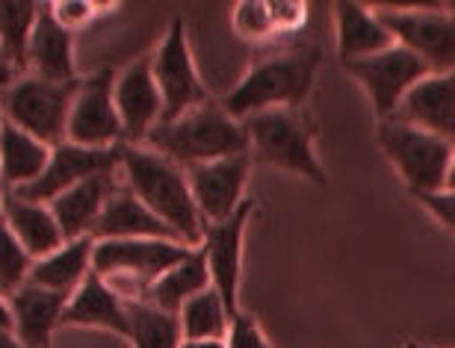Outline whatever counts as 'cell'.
I'll use <instances>...</instances> for the list:
<instances>
[{"mask_svg":"<svg viewBox=\"0 0 455 348\" xmlns=\"http://www.w3.org/2000/svg\"><path fill=\"white\" fill-rule=\"evenodd\" d=\"M0 127H4V115H0Z\"/></svg>","mask_w":455,"mask_h":348,"instance_id":"cell-44","label":"cell"},{"mask_svg":"<svg viewBox=\"0 0 455 348\" xmlns=\"http://www.w3.org/2000/svg\"><path fill=\"white\" fill-rule=\"evenodd\" d=\"M75 89L77 83H51V80L21 75L0 91V115L18 130L53 148L66 142Z\"/></svg>","mask_w":455,"mask_h":348,"instance_id":"cell-7","label":"cell"},{"mask_svg":"<svg viewBox=\"0 0 455 348\" xmlns=\"http://www.w3.org/2000/svg\"><path fill=\"white\" fill-rule=\"evenodd\" d=\"M443 189H455V142H452V160H450V171H447V186Z\"/></svg>","mask_w":455,"mask_h":348,"instance_id":"cell-39","label":"cell"},{"mask_svg":"<svg viewBox=\"0 0 455 348\" xmlns=\"http://www.w3.org/2000/svg\"><path fill=\"white\" fill-rule=\"evenodd\" d=\"M0 348H24L12 334H0Z\"/></svg>","mask_w":455,"mask_h":348,"instance_id":"cell-40","label":"cell"},{"mask_svg":"<svg viewBox=\"0 0 455 348\" xmlns=\"http://www.w3.org/2000/svg\"><path fill=\"white\" fill-rule=\"evenodd\" d=\"M116 68H101L77 80L68 113L66 139L84 148H118L124 145L122 122L116 109Z\"/></svg>","mask_w":455,"mask_h":348,"instance_id":"cell-10","label":"cell"},{"mask_svg":"<svg viewBox=\"0 0 455 348\" xmlns=\"http://www.w3.org/2000/svg\"><path fill=\"white\" fill-rule=\"evenodd\" d=\"M251 162V154H236V157L198 162V166L187 169L189 189H193L198 216L204 225L225 222L249 201L245 183H249Z\"/></svg>","mask_w":455,"mask_h":348,"instance_id":"cell-12","label":"cell"},{"mask_svg":"<svg viewBox=\"0 0 455 348\" xmlns=\"http://www.w3.org/2000/svg\"><path fill=\"white\" fill-rule=\"evenodd\" d=\"M207 287H213L211 283V269H207V260L202 249H193L187 254L184 260L175 263L172 269H166L160 274L157 281L151 283L148 289V304L166 310V313H180V307L187 304V301H193L198 292H204Z\"/></svg>","mask_w":455,"mask_h":348,"instance_id":"cell-26","label":"cell"},{"mask_svg":"<svg viewBox=\"0 0 455 348\" xmlns=\"http://www.w3.org/2000/svg\"><path fill=\"white\" fill-rule=\"evenodd\" d=\"M343 68H346V75H352L361 83V89L367 91L379 122L394 118L408 91L420 83L423 77L432 75V71L426 68L411 51H405L403 44H390L387 51L372 53L367 59L349 62V66H343Z\"/></svg>","mask_w":455,"mask_h":348,"instance_id":"cell-11","label":"cell"},{"mask_svg":"<svg viewBox=\"0 0 455 348\" xmlns=\"http://www.w3.org/2000/svg\"><path fill=\"white\" fill-rule=\"evenodd\" d=\"M323 66V51L314 42L284 44L278 51L260 53L220 104L236 122L267 109H302L311 95Z\"/></svg>","mask_w":455,"mask_h":348,"instance_id":"cell-1","label":"cell"},{"mask_svg":"<svg viewBox=\"0 0 455 348\" xmlns=\"http://www.w3.org/2000/svg\"><path fill=\"white\" fill-rule=\"evenodd\" d=\"M394 118L455 142V71L423 77L403 98Z\"/></svg>","mask_w":455,"mask_h":348,"instance_id":"cell-16","label":"cell"},{"mask_svg":"<svg viewBox=\"0 0 455 348\" xmlns=\"http://www.w3.org/2000/svg\"><path fill=\"white\" fill-rule=\"evenodd\" d=\"M118 171L116 174H98V178H89L77 186H71L68 192H62L60 198L51 201V213L57 218L62 236L68 240H84V236H92L98 218H101L107 201L118 189Z\"/></svg>","mask_w":455,"mask_h":348,"instance_id":"cell-18","label":"cell"},{"mask_svg":"<svg viewBox=\"0 0 455 348\" xmlns=\"http://www.w3.org/2000/svg\"><path fill=\"white\" fill-rule=\"evenodd\" d=\"M92 257H95V236L68 240L57 251H51L48 257L33 263L30 283L62 292V296H71L92 274Z\"/></svg>","mask_w":455,"mask_h":348,"instance_id":"cell-24","label":"cell"},{"mask_svg":"<svg viewBox=\"0 0 455 348\" xmlns=\"http://www.w3.org/2000/svg\"><path fill=\"white\" fill-rule=\"evenodd\" d=\"M118 180L175 233L178 242L189 245V249L202 245L204 222L198 216L184 166L145 148V145H122Z\"/></svg>","mask_w":455,"mask_h":348,"instance_id":"cell-2","label":"cell"},{"mask_svg":"<svg viewBox=\"0 0 455 348\" xmlns=\"http://www.w3.org/2000/svg\"><path fill=\"white\" fill-rule=\"evenodd\" d=\"M68 304V296L27 281L9 296L12 307V336L24 348H51V336L62 322V310Z\"/></svg>","mask_w":455,"mask_h":348,"instance_id":"cell-17","label":"cell"},{"mask_svg":"<svg viewBox=\"0 0 455 348\" xmlns=\"http://www.w3.org/2000/svg\"><path fill=\"white\" fill-rule=\"evenodd\" d=\"M193 251L178 240H95L92 272L124 304L148 298L151 283Z\"/></svg>","mask_w":455,"mask_h":348,"instance_id":"cell-5","label":"cell"},{"mask_svg":"<svg viewBox=\"0 0 455 348\" xmlns=\"http://www.w3.org/2000/svg\"><path fill=\"white\" fill-rule=\"evenodd\" d=\"M42 15L39 4H0V48L15 75H27V51H30L36 21Z\"/></svg>","mask_w":455,"mask_h":348,"instance_id":"cell-29","label":"cell"},{"mask_svg":"<svg viewBox=\"0 0 455 348\" xmlns=\"http://www.w3.org/2000/svg\"><path fill=\"white\" fill-rule=\"evenodd\" d=\"M396 44L411 51L432 75L455 71V12L435 6H372Z\"/></svg>","mask_w":455,"mask_h":348,"instance_id":"cell-8","label":"cell"},{"mask_svg":"<svg viewBox=\"0 0 455 348\" xmlns=\"http://www.w3.org/2000/svg\"><path fill=\"white\" fill-rule=\"evenodd\" d=\"M403 348H426V345H420V343H414V340H408V343H405Z\"/></svg>","mask_w":455,"mask_h":348,"instance_id":"cell-41","label":"cell"},{"mask_svg":"<svg viewBox=\"0 0 455 348\" xmlns=\"http://www.w3.org/2000/svg\"><path fill=\"white\" fill-rule=\"evenodd\" d=\"M180 348H228L225 340H184Z\"/></svg>","mask_w":455,"mask_h":348,"instance_id":"cell-38","label":"cell"},{"mask_svg":"<svg viewBox=\"0 0 455 348\" xmlns=\"http://www.w3.org/2000/svg\"><path fill=\"white\" fill-rule=\"evenodd\" d=\"M148 59H151L154 83H157V91L163 98V122L180 118L189 109L213 100L204 80L198 77L193 51H189L187 21L180 15L172 18L166 36H163V42Z\"/></svg>","mask_w":455,"mask_h":348,"instance_id":"cell-9","label":"cell"},{"mask_svg":"<svg viewBox=\"0 0 455 348\" xmlns=\"http://www.w3.org/2000/svg\"><path fill=\"white\" fill-rule=\"evenodd\" d=\"M243 124L249 133L251 160L307 178L316 186L329 183L314 148L316 127L302 109H267V113L249 115Z\"/></svg>","mask_w":455,"mask_h":348,"instance_id":"cell-4","label":"cell"},{"mask_svg":"<svg viewBox=\"0 0 455 348\" xmlns=\"http://www.w3.org/2000/svg\"><path fill=\"white\" fill-rule=\"evenodd\" d=\"M27 75L51 80V83H77L80 80L75 59V33L62 30L53 21L48 4L42 6L30 51H27Z\"/></svg>","mask_w":455,"mask_h":348,"instance_id":"cell-20","label":"cell"},{"mask_svg":"<svg viewBox=\"0 0 455 348\" xmlns=\"http://www.w3.org/2000/svg\"><path fill=\"white\" fill-rule=\"evenodd\" d=\"M0 189H4V174H0Z\"/></svg>","mask_w":455,"mask_h":348,"instance_id":"cell-42","label":"cell"},{"mask_svg":"<svg viewBox=\"0 0 455 348\" xmlns=\"http://www.w3.org/2000/svg\"><path fill=\"white\" fill-rule=\"evenodd\" d=\"M0 213H4L9 231L18 236V242L24 245L33 260L48 257L51 251H57L60 245L66 242V236H62L57 218H53L48 204L18 198L15 192H4Z\"/></svg>","mask_w":455,"mask_h":348,"instance_id":"cell-22","label":"cell"},{"mask_svg":"<svg viewBox=\"0 0 455 348\" xmlns=\"http://www.w3.org/2000/svg\"><path fill=\"white\" fill-rule=\"evenodd\" d=\"M60 328H92L127 340V304L92 272L68 296Z\"/></svg>","mask_w":455,"mask_h":348,"instance_id":"cell-19","label":"cell"},{"mask_svg":"<svg viewBox=\"0 0 455 348\" xmlns=\"http://www.w3.org/2000/svg\"><path fill=\"white\" fill-rule=\"evenodd\" d=\"M92 236L95 240H175V233L124 183H118V189L107 201Z\"/></svg>","mask_w":455,"mask_h":348,"instance_id":"cell-21","label":"cell"},{"mask_svg":"<svg viewBox=\"0 0 455 348\" xmlns=\"http://www.w3.org/2000/svg\"><path fill=\"white\" fill-rule=\"evenodd\" d=\"M51 148L36 136L18 130L15 124L4 122L0 127V174H4V189L18 192L30 186L48 169Z\"/></svg>","mask_w":455,"mask_h":348,"instance_id":"cell-25","label":"cell"},{"mask_svg":"<svg viewBox=\"0 0 455 348\" xmlns=\"http://www.w3.org/2000/svg\"><path fill=\"white\" fill-rule=\"evenodd\" d=\"M334 33H338V53L343 66L367 59L372 53H381L390 44H396L390 30L376 15V9H367L361 4L334 6Z\"/></svg>","mask_w":455,"mask_h":348,"instance_id":"cell-23","label":"cell"},{"mask_svg":"<svg viewBox=\"0 0 455 348\" xmlns=\"http://www.w3.org/2000/svg\"><path fill=\"white\" fill-rule=\"evenodd\" d=\"M225 345L228 348H275L263 328L258 322V316L249 313V310H240V313L231 316V325H228V334H225Z\"/></svg>","mask_w":455,"mask_h":348,"instance_id":"cell-33","label":"cell"},{"mask_svg":"<svg viewBox=\"0 0 455 348\" xmlns=\"http://www.w3.org/2000/svg\"><path fill=\"white\" fill-rule=\"evenodd\" d=\"M145 148L189 169L198 162L249 154V133H245V124L236 122L220 100H207L180 118L160 122L145 139Z\"/></svg>","mask_w":455,"mask_h":348,"instance_id":"cell-3","label":"cell"},{"mask_svg":"<svg viewBox=\"0 0 455 348\" xmlns=\"http://www.w3.org/2000/svg\"><path fill=\"white\" fill-rule=\"evenodd\" d=\"M127 343L131 348H180L184 334L175 313H166L148 301H133L127 304Z\"/></svg>","mask_w":455,"mask_h":348,"instance_id":"cell-27","label":"cell"},{"mask_svg":"<svg viewBox=\"0 0 455 348\" xmlns=\"http://www.w3.org/2000/svg\"><path fill=\"white\" fill-rule=\"evenodd\" d=\"M231 24L234 33L249 44H269L275 39L267 0H243V4H236L231 12Z\"/></svg>","mask_w":455,"mask_h":348,"instance_id":"cell-31","label":"cell"},{"mask_svg":"<svg viewBox=\"0 0 455 348\" xmlns=\"http://www.w3.org/2000/svg\"><path fill=\"white\" fill-rule=\"evenodd\" d=\"M269 18H272L275 39H281V36H296L307 24V4H296V0H275V4H269Z\"/></svg>","mask_w":455,"mask_h":348,"instance_id":"cell-34","label":"cell"},{"mask_svg":"<svg viewBox=\"0 0 455 348\" xmlns=\"http://www.w3.org/2000/svg\"><path fill=\"white\" fill-rule=\"evenodd\" d=\"M417 201L435 216V222H441L450 233H455V189L429 192V195H420Z\"/></svg>","mask_w":455,"mask_h":348,"instance_id":"cell-35","label":"cell"},{"mask_svg":"<svg viewBox=\"0 0 455 348\" xmlns=\"http://www.w3.org/2000/svg\"><path fill=\"white\" fill-rule=\"evenodd\" d=\"M4 192H6V189H0V201H4Z\"/></svg>","mask_w":455,"mask_h":348,"instance_id":"cell-43","label":"cell"},{"mask_svg":"<svg viewBox=\"0 0 455 348\" xmlns=\"http://www.w3.org/2000/svg\"><path fill=\"white\" fill-rule=\"evenodd\" d=\"M0 334H12V307L4 292H0Z\"/></svg>","mask_w":455,"mask_h":348,"instance_id":"cell-36","label":"cell"},{"mask_svg":"<svg viewBox=\"0 0 455 348\" xmlns=\"http://www.w3.org/2000/svg\"><path fill=\"white\" fill-rule=\"evenodd\" d=\"M18 75H15V68L9 66V59H6V53H4V48H0V91H4L9 83H12Z\"/></svg>","mask_w":455,"mask_h":348,"instance_id":"cell-37","label":"cell"},{"mask_svg":"<svg viewBox=\"0 0 455 348\" xmlns=\"http://www.w3.org/2000/svg\"><path fill=\"white\" fill-rule=\"evenodd\" d=\"M116 6H107V4H95V0H53L48 4V12L51 18L57 21L62 30L68 33H80L86 27H92L98 18L113 12Z\"/></svg>","mask_w":455,"mask_h":348,"instance_id":"cell-32","label":"cell"},{"mask_svg":"<svg viewBox=\"0 0 455 348\" xmlns=\"http://www.w3.org/2000/svg\"><path fill=\"white\" fill-rule=\"evenodd\" d=\"M118 148H84L75 142H60L51 148L48 169L42 171V178L30 183V186L18 189V198L27 201H39V204H51L53 198H60L62 192H68L71 186L84 183L98 174H116L118 171Z\"/></svg>","mask_w":455,"mask_h":348,"instance_id":"cell-13","label":"cell"},{"mask_svg":"<svg viewBox=\"0 0 455 348\" xmlns=\"http://www.w3.org/2000/svg\"><path fill=\"white\" fill-rule=\"evenodd\" d=\"M376 139L414 198L447 186V171L452 160L450 139L420 130V127H411L399 122V118L379 122Z\"/></svg>","mask_w":455,"mask_h":348,"instance_id":"cell-6","label":"cell"},{"mask_svg":"<svg viewBox=\"0 0 455 348\" xmlns=\"http://www.w3.org/2000/svg\"><path fill=\"white\" fill-rule=\"evenodd\" d=\"M178 322L184 340H225L228 325H231V310L225 307L220 292L207 287L180 307Z\"/></svg>","mask_w":455,"mask_h":348,"instance_id":"cell-28","label":"cell"},{"mask_svg":"<svg viewBox=\"0 0 455 348\" xmlns=\"http://www.w3.org/2000/svg\"><path fill=\"white\" fill-rule=\"evenodd\" d=\"M254 213V201H245V204L236 210L231 218L225 222H213L204 225V236H202V254L207 260V269H211V283L213 289L220 292L225 307L234 313H240V281H243V240H245V225Z\"/></svg>","mask_w":455,"mask_h":348,"instance_id":"cell-14","label":"cell"},{"mask_svg":"<svg viewBox=\"0 0 455 348\" xmlns=\"http://www.w3.org/2000/svg\"><path fill=\"white\" fill-rule=\"evenodd\" d=\"M33 257L27 254V249L18 242V236L9 231L4 213H0V292L12 296L18 287H24L30 281L33 272Z\"/></svg>","mask_w":455,"mask_h":348,"instance_id":"cell-30","label":"cell"},{"mask_svg":"<svg viewBox=\"0 0 455 348\" xmlns=\"http://www.w3.org/2000/svg\"><path fill=\"white\" fill-rule=\"evenodd\" d=\"M116 109L124 145H145L148 133L163 122V98L151 75V59H136L116 75Z\"/></svg>","mask_w":455,"mask_h":348,"instance_id":"cell-15","label":"cell"}]
</instances>
